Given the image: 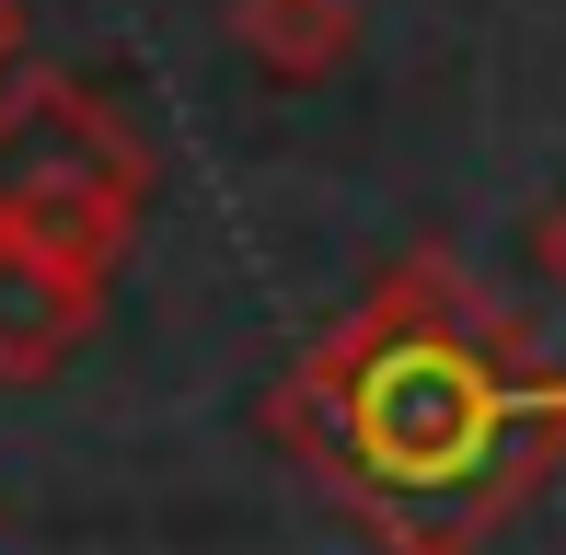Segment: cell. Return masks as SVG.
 Listing matches in <instances>:
<instances>
[{"label": "cell", "instance_id": "6da1fadb", "mask_svg": "<svg viewBox=\"0 0 566 555\" xmlns=\"http://www.w3.org/2000/svg\"><path fill=\"white\" fill-rule=\"evenodd\" d=\"M521 324L474 290V266L405 255L324 359L277 394V428L336 474V498L405 555H462L532 474L566 463V406L532 394Z\"/></svg>", "mask_w": 566, "mask_h": 555}, {"label": "cell", "instance_id": "7a4b0ae2", "mask_svg": "<svg viewBox=\"0 0 566 555\" xmlns=\"http://www.w3.org/2000/svg\"><path fill=\"white\" fill-rule=\"evenodd\" d=\"M150 209V150L105 93L59 82V70H12L0 82V232L70 243V255L116 266Z\"/></svg>", "mask_w": 566, "mask_h": 555}, {"label": "cell", "instance_id": "3957f363", "mask_svg": "<svg viewBox=\"0 0 566 555\" xmlns=\"http://www.w3.org/2000/svg\"><path fill=\"white\" fill-rule=\"evenodd\" d=\"M105 324V266L70 243H23L0 232V383H46L70 370Z\"/></svg>", "mask_w": 566, "mask_h": 555}, {"label": "cell", "instance_id": "277c9868", "mask_svg": "<svg viewBox=\"0 0 566 555\" xmlns=\"http://www.w3.org/2000/svg\"><path fill=\"white\" fill-rule=\"evenodd\" d=\"M231 46L266 82H336L358 46V0H231Z\"/></svg>", "mask_w": 566, "mask_h": 555}, {"label": "cell", "instance_id": "5b68a950", "mask_svg": "<svg viewBox=\"0 0 566 555\" xmlns=\"http://www.w3.org/2000/svg\"><path fill=\"white\" fill-rule=\"evenodd\" d=\"M532 266H544V278H555V290H566V197H555V209H544V220H532Z\"/></svg>", "mask_w": 566, "mask_h": 555}, {"label": "cell", "instance_id": "8992f818", "mask_svg": "<svg viewBox=\"0 0 566 555\" xmlns=\"http://www.w3.org/2000/svg\"><path fill=\"white\" fill-rule=\"evenodd\" d=\"M12 59H23V0H0V82H12Z\"/></svg>", "mask_w": 566, "mask_h": 555}]
</instances>
